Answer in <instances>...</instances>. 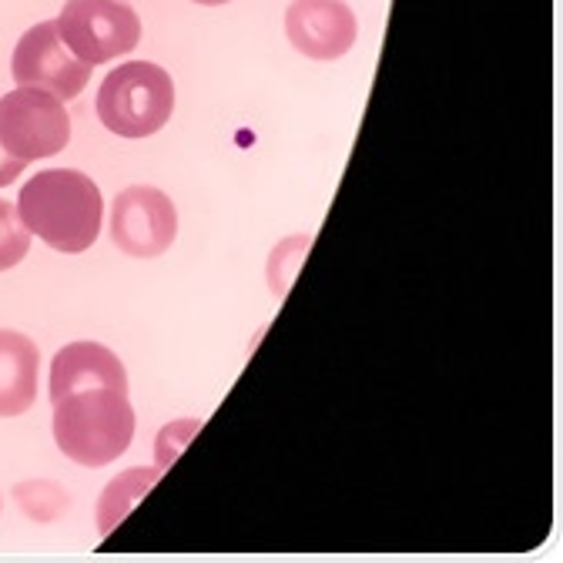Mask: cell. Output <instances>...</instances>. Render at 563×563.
<instances>
[{"mask_svg":"<svg viewBox=\"0 0 563 563\" xmlns=\"http://www.w3.org/2000/svg\"><path fill=\"white\" fill-rule=\"evenodd\" d=\"M18 216L31 235L54 252H88L101 235L104 201L101 188L75 168L37 172L18 198Z\"/></svg>","mask_w":563,"mask_h":563,"instance_id":"1","label":"cell"},{"mask_svg":"<svg viewBox=\"0 0 563 563\" xmlns=\"http://www.w3.org/2000/svg\"><path fill=\"white\" fill-rule=\"evenodd\" d=\"M11 75L21 88H41L60 101H75L91 81V64L70 54L57 34V24L44 21L18 41Z\"/></svg>","mask_w":563,"mask_h":563,"instance_id":"6","label":"cell"},{"mask_svg":"<svg viewBox=\"0 0 563 563\" xmlns=\"http://www.w3.org/2000/svg\"><path fill=\"white\" fill-rule=\"evenodd\" d=\"M27 252H31V232L18 216V205L0 198V272L21 265Z\"/></svg>","mask_w":563,"mask_h":563,"instance_id":"13","label":"cell"},{"mask_svg":"<svg viewBox=\"0 0 563 563\" xmlns=\"http://www.w3.org/2000/svg\"><path fill=\"white\" fill-rule=\"evenodd\" d=\"M195 4H205V8H219V4H229V0H195Z\"/></svg>","mask_w":563,"mask_h":563,"instance_id":"15","label":"cell"},{"mask_svg":"<svg viewBox=\"0 0 563 563\" xmlns=\"http://www.w3.org/2000/svg\"><path fill=\"white\" fill-rule=\"evenodd\" d=\"M14 497L21 504V510L37 520V523H54L57 517H64L67 510V493L57 486V483H47V479H31V483H21L14 489Z\"/></svg>","mask_w":563,"mask_h":563,"instance_id":"12","label":"cell"},{"mask_svg":"<svg viewBox=\"0 0 563 563\" xmlns=\"http://www.w3.org/2000/svg\"><path fill=\"white\" fill-rule=\"evenodd\" d=\"M54 24L67 51L91 67L141 44V18L124 0H67Z\"/></svg>","mask_w":563,"mask_h":563,"instance_id":"4","label":"cell"},{"mask_svg":"<svg viewBox=\"0 0 563 563\" xmlns=\"http://www.w3.org/2000/svg\"><path fill=\"white\" fill-rule=\"evenodd\" d=\"M37 345L14 332L0 329V419L24 416L37 399Z\"/></svg>","mask_w":563,"mask_h":563,"instance_id":"10","label":"cell"},{"mask_svg":"<svg viewBox=\"0 0 563 563\" xmlns=\"http://www.w3.org/2000/svg\"><path fill=\"white\" fill-rule=\"evenodd\" d=\"M178 232V211L162 188L134 185L114 198L111 208V239L131 258L165 255Z\"/></svg>","mask_w":563,"mask_h":563,"instance_id":"7","label":"cell"},{"mask_svg":"<svg viewBox=\"0 0 563 563\" xmlns=\"http://www.w3.org/2000/svg\"><path fill=\"white\" fill-rule=\"evenodd\" d=\"M158 476H162V470H131V473L118 476V479L101 493L98 530H101V533H111L114 523L128 514V507L137 504V500H141V493H145Z\"/></svg>","mask_w":563,"mask_h":563,"instance_id":"11","label":"cell"},{"mask_svg":"<svg viewBox=\"0 0 563 563\" xmlns=\"http://www.w3.org/2000/svg\"><path fill=\"white\" fill-rule=\"evenodd\" d=\"M70 114L60 98L41 88H14L0 98V145L21 162H41L67 148Z\"/></svg>","mask_w":563,"mask_h":563,"instance_id":"5","label":"cell"},{"mask_svg":"<svg viewBox=\"0 0 563 563\" xmlns=\"http://www.w3.org/2000/svg\"><path fill=\"white\" fill-rule=\"evenodd\" d=\"M24 168H27V162L14 158L4 145H0V188L11 185V181H18V175H24Z\"/></svg>","mask_w":563,"mask_h":563,"instance_id":"14","label":"cell"},{"mask_svg":"<svg viewBox=\"0 0 563 563\" xmlns=\"http://www.w3.org/2000/svg\"><path fill=\"white\" fill-rule=\"evenodd\" d=\"M54 440L67 460L88 470L114 463L134 440L128 389H81L54 402Z\"/></svg>","mask_w":563,"mask_h":563,"instance_id":"2","label":"cell"},{"mask_svg":"<svg viewBox=\"0 0 563 563\" xmlns=\"http://www.w3.org/2000/svg\"><path fill=\"white\" fill-rule=\"evenodd\" d=\"M175 111V85L165 67L128 60L114 67L98 91V118L121 137H148L168 124Z\"/></svg>","mask_w":563,"mask_h":563,"instance_id":"3","label":"cell"},{"mask_svg":"<svg viewBox=\"0 0 563 563\" xmlns=\"http://www.w3.org/2000/svg\"><path fill=\"white\" fill-rule=\"evenodd\" d=\"M286 34L306 57L335 60L352 51L360 24L345 0H292L286 11Z\"/></svg>","mask_w":563,"mask_h":563,"instance_id":"8","label":"cell"},{"mask_svg":"<svg viewBox=\"0 0 563 563\" xmlns=\"http://www.w3.org/2000/svg\"><path fill=\"white\" fill-rule=\"evenodd\" d=\"M128 389V373L121 360L101 342H70L51 363V402L81 389Z\"/></svg>","mask_w":563,"mask_h":563,"instance_id":"9","label":"cell"}]
</instances>
